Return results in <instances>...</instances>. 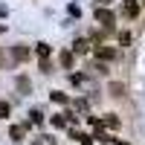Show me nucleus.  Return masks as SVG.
<instances>
[{
    "label": "nucleus",
    "mask_w": 145,
    "mask_h": 145,
    "mask_svg": "<svg viewBox=\"0 0 145 145\" xmlns=\"http://www.w3.org/2000/svg\"><path fill=\"white\" fill-rule=\"evenodd\" d=\"M61 67H67V70L72 67V52H67V50L61 52Z\"/></svg>",
    "instance_id": "10"
},
{
    "label": "nucleus",
    "mask_w": 145,
    "mask_h": 145,
    "mask_svg": "<svg viewBox=\"0 0 145 145\" xmlns=\"http://www.w3.org/2000/svg\"><path fill=\"white\" fill-rule=\"evenodd\" d=\"M87 50H90V41H84V38H78L76 44H72V52H78V55H84Z\"/></svg>",
    "instance_id": "5"
},
{
    "label": "nucleus",
    "mask_w": 145,
    "mask_h": 145,
    "mask_svg": "<svg viewBox=\"0 0 145 145\" xmlns=\"http://www.w3.org/2000/svg\"><path fill=\"white\" fill-rule=\"evenodd\" d=\"M96 20L105 23V26H113V12H107V9H96Z\"/></svg>",
    "instance_id": "3"
},
{
    "label": "nucleus",
    "mask_w": 145,
    "mask_h": 145,
    "mask_svg": "<svg viewBox=\"0 0 145 145\" xmlns=\"http://www.w3.org/2000/svg\"><path fill=\"white\" fill-rule=\"evenodd\" d=\"M110 93H113V96H122L125 87H122V84H110Z\"/></svg>",
    "instance_id": "14"
},
{
    "label": "nucleus",
    "mask_w": 145,
    "mask_h": 145,
    "mask_svg": "<svg viewBox=\"0 0 145 145\" xmlns=\"http://www.w3.org/2000/svg\"><path fill=\"white\" fill-rule=\"evenodd\" d=\"M9 110H12L9 102H0V119H6V116H9Z\"/></svg>",
    "instance_id": "12"
},
{
    "label": "nucleus",
    "mask_w": 145,
    "mask_h": 145,
    "mask_svg": "<svg viewBox=\"0 0 145 145\" xmlns=\"http://www.w3.org/2000/svg\"><path fill=\"white\" fill-rule=\"evenodd\" d=\"M72 137H76V139H78L81 145H90V142H93V139H90L87 134H78V131H76V134H72Z\"/></svg>",
    "instance_id": "11"
},
{
    "label": "nucleus",
    "mask_w": 145,
    "mask_h": 145,
    "mask_svg": "<svg viewBox=\"0 0 145 145\" xmlns=\"http://www.w3.org/2000/svg\"><path fill=\"white\" fill-rule=\"evenodd\" d=\"M99 125H105V128H113V131H116V128H119V119H116L113 113H107L105 119H99Z\"/></svg>",
    "instance_id": "6"
},
{
    "label": "nucleus",
    "mask_w": 145,
    "mask_h": 145,
    "mask_svg": "<svg viewBox=\"0 0 145 145\" xmlns=\"http://www.w3.org/2000/svg\"><path fill=\"white\" fill-rule=\"evenodd\" d=\"M52 102H58V105H67L70 99H67V93H61V90H52Z\"/></svg>",
    "instance_id": "9"
},
{
    "label": "nucleus",
    "mask_w": 145,
    "mask_h": 145,
    "mask_svg": "<svg viewBox=\"0 0 145 145\" xmlns=\"http://www.w3.org/2000/svg\"><path fill=\"white\" fill-rule=\"evenodd\" d=\"M52 125H55V128H64L67 119H64V116H52Z\"/></svg>",
    "instance_id": "13"
},
{
    "label": "nucleus",
    "mask_w": 145,
    "mask_h": 145,
    "mask_svg": "<svg viewBox=\"0 0 145 145\" xmlns=\"http://www.w3.org/2000/svg\"><path fill=\"white\" fill-rule=\"evenodd\" d=\"M23 134H26V125H12V128H9V137L15 139V142H20Z\"/></svg>",
    "instance_id": "4"
},
{
    "label": "nucleus",
    "mask_w": 145,
    "mask_h": 145,
    "mask_svg": "<svg viewBox=\"0 0 145 145\" xmlns=\"http://www.w3.org/2000/svg\"><path fill=\"white\" fill-rule=\"evenodd\" d=\"M96 58H99V61H113L116 50H113V46H96Z\"/></svg>",
    "instance_id": "2"
},
{
    "label": "nucleus",
    "mask_w": 145,
    "mask_h": 145,
    "mask_svg": "<svg viewBox=\"0 0 145 145\" xmlns=\"http://www.w3.org/2000/svg\"><path fill=\"white\" fill-rule=\"evenodd\" d=\"M12 55H15L18 61H26V58H29V50H26V46H15V50H12Z\"/></svg>",
    "instance_id": "7"
},
{
    "label": "nucleus",
    "mask_w": 145,
    "mask_h": 145,
    "mask_svg": "<svg viewBox=\"0 0 145 145\" xmlns=\"http://www.w3.org/2000/svg\"><path fill=\"white\" fill-rule=\"evenodd\" d=\"M35 145H41V142H35Z\"/></svg>",
    "instance_id": "15"
},
{
    "label": "nucleus",
    "mask_w": 145,
    "mask_h": 145,
    "mask_svg": "<svg viewBox=\"0 0 145 145\" xmlns=\"http://www.w3.org/2000/svg\"><path fill=\"white\" fill-rule=\"evenodd\" d=\"M35 52H38L41 61H46V58H50V46H46V44H38V46H35Z\"/></svg>",
    "instance_id": "8"
},
{
    "label": "nucleus",
    "mask_w": 145,
    "mask_h": 145,
    "mask_svg": "<svg viewBox=\"0 0 145 145\" xmlns=\"http://www.w3.org/2000/svg\"><path fill=\"white\" fill-rule=\"evenodd\" d=\"M122 15L134 20V18L139 15V3H137V0H122Z\"/></svg>",
    "instance_id": "1"
}]
</instances>
